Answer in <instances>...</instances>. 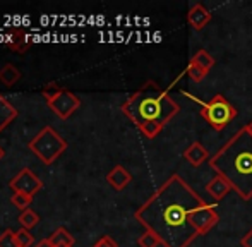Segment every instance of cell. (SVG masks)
<instances>
[{"mask_svg":"<svg viewBox=\"0 0 252 247\" xmlns=\"http://www.w3.org/2000/svg\"><path fill=\"white\" fill-rule=\"evenodd\" d=\"M93 247H119V244H117L110 235H103L101 239H98V241L94 242Z\"/></svg>","mask_w":252,"mask_h":247,"instance_id":"603a6c76","label":"cell"},{"mask_svg":"<svg viewBox=\"0 0 252 247\" xmlns=\"http://www.w3.org/2000/svg\"><path fill=\"white\" fill-rule=\"evenodd\" d=\"M60 247H69V246H60Z\"/></svg>","mask_w":252,"mask_h":247,"instance_id":"83f0119b","label":"cell"},{"mask_svg":"<svg viewBox=\"0 0 252 247\" xmlns=\"http://www.w3.org/2000/svg\"><path fill=\"white\" fill-rule=\"evenodd\" d=\"M184 96H187L190 101L199 105V114L206 122L209 124V127H213L215 130H223L233 119L237 117L239 110L226 100L223 94H215L209 101H202L199 98H196L194 94H190L189 91H182Z\"/></svg>","mask_w":252,"mask_h":247,"instance_id":"277c9868","label":"cell"},{"mask_svg":"<svg viewBox=\"0 0 252 247\" xmlns=\"http://www.w3.org/2000/svg\"><path fill=\"white\" fill-rule=\"evenodd\" d=\"M10 189H12L14 192H23L33 197L34 194L43 189V182H41V179L36 177L30 168H23V170L10 181Z\"/></svg>","mask_w":252,"mask_h":247,"instance_id":"52a82bcc","label":"cell"},{"mask_svg":"<svg viewBox=\"0 0 252 247\" xmlns=\"http://www.w3.org/2000/svg\"><path fill=\"white\" fill-rule=\"evenodd\" d=\"M122 112L144 137L155 139L163 127L179 114L180 107L168 94V90L159 88L155 81H148L124 101Z\"/></svg>","mask_w":252,"mask_h":247,"instance_id":"7a4b0ae2","label":"cell"},{"mask_svg":"<svg viewBox=\"0 0 252 247\" xmlns=\"http://www.w3.org/2000/svg\"><path fill=\"white\" fill-rule=\"evenodd\" d=\"M182 156H184V160L189 161L192 167H201L204 161L209 160V151L206 150L201 141H194L192 144H189V146L186 148Z\"/></svg>","mask_w":252,"mask_h":247,"instance_id":"9c48e42d","label":"cell"},{"mask_svg":"<svg viewBox=\"0 0 252 247\" xmlns=\"http://www.w3.org/2000/svg\"><path fill=\"white\" fill-rule=\"evenodd\" d=\"M190 61H192L194 63H197V65L201 67V69H204L206 72H209V70L215 67V57H213L211 54H209L208 50H204V48H201V50H197L196 54L190 57Z\"/></svg>","mask_w":252,"mask_h":247,"instance_id":"9a60e30c","label":"cell"},{"mask_svg":"<svg viewBox=\"0 0 252 247\" xmlns=\"http://www.w3.org/2000/svg\"><path fill=\"white\" fill-rule=\"evenodd\" d=\"M17 117V110L14 105H10L5 98L0 94V132Z\"/></svg>","mask_w":252,"mask_h":247,"instance_id":"4fadbf2b","label":"cell"},{"mask_svg":"<svg viewBox=\"0 0 252 247\" xmlns=\"http://www.w3.org/2000/svg\"><path fill=\"white\" fill-rule=\"evenodd\" d=\"M38 221H40V216H38V215L34 213L33 210L21 211V215H19V223H21V228H26V230H30V228L36 227Z\"/></svg>","mask_w":252,"mask_h":247,"instance_id":"e0dca14e","label":"cell"},{"mask_svg":"<svg viewBox=\"0 0 252 247\" xmlns=\"http://www.w3.org/2000/svg\"><path fill=\"white\" fill-rule=\"evenodd\" d=\"M3 154H5V151H3V148L0 146V160H2V158H3Z\"/></svg>","mask_w":252,"mask_h":247,"instance_id":"4316f807","label":"cell"},{"mask_svg":"<svg viewBox=\"0 0 252 247\" xmlns=\"http://www.w3.org/2000/svg\"><path fill=\"white\" fill-rule=\"evenodd\" d=\"M209 167L230 182L244 201L252 199V136L239 129L211 158Z\"/></svg>","mask_w":252,"mask_h":247,"instance_id":"3957f363","label":"cell"},{"mask_svg":"<svg viewBox=\"0 0 252 247\" xmlns=\"http://www.w3.org/2000/svg\"><path fill=\"white\" fill-rule=\"evenodd\" d=\"M137 246L139 247H158V246H161V242H159V239L156 237L153 232L146 230L139 239H137Z\"/></svg>","mask_w":252,"mask_h":247,"instance_id":"ffe728a7","label":"cell"},{"mask_svg":"<svg viewBox=\"0 0 252 247\" xmlns=\"http://www.w3.org/2000/svg\"><path fill=\"white\" fill-rule=\"evenodd\" d=\"M16 241L19 247H31L34 244L33 235H31L30 230H26V228H19V230L16 232Z\"/></svg>","mask_w":252,"mask_h":247,"instance_id":"44dd1931","label":"cell"},{"mask_svg":"<svg viewBox=\"0 0 252 247\" xmlns=\"http://www.w3.org/2000/svg\"><path fill=\"white\" fill-rule=\"evenodd\" d=\"M211 19H213V14L199 2L192 3L189 12H187V21H189V24L192 26V30H196V31L204 30V28L211 23Z\"/></svg>","mask_w":252,"mask_h":247,"instance_id":"ba28073f","label":"cell"},{"mask_svg":"<svg viewBox=\"0 0 252 247\" xmlns=\"http://www.w3.org/2000/svg\"><path fill=\"white\" fill-rule=\"evenodd\" d=\"M28 148H30L45 165H52L53 161L67 150V141L63 139L53 127L47 125L30 141Z\"/></svg>","mask_w":252,"mask_h":247,"instance_id":"5b68a950","label":"cell"},{"mask_svg":"<svg viewBox=\"0 0 252 247\" xmlns=\"http://www.w3.org/2000/svg\"><path fill=\"white\" fill-rule=\"evenodd\" d=\"M9 40H7V47L12 52H17V54H26L31 48V38L28 36V33L24 30H19V28H12L9 31Z\"/></svg>","mask_w":252,"mask_h":247,"instance_id":"8fae6325","label":"cell"},{"mask_svg":"<svg viewBox=\"0 0 252 247\" xmlns=\"http://www.w3.org/2000/svg\"><path fill=\"white\" fill-rule=\"evenodd\" d=\"M0 247H19L16 241V232L5 230L0 235Z\"/></svg>","mask_w":252,"mask_h":247,"instance_id":"7402d4cb","label":"cell"},{"mask_svg":"<svg viewBox=\"0 0 252 247\" xmlns=\"http://www.w3.org/2000/svg\"><path fill=\"white\" fill-rule=\"evenodd\" d=\"M240 246L242 247H252V228L240 239Z\"/></svg>","mask_w":252,"mask_h":247,"instance_id":"cb8c5ba5","label":"cell"},{"mask_svg":"<svg viewBox=\"0 0 252 247\" xmlns=\"http://www.w3.org/2000/svg\"><path fill=\"white\" fill-rule=\"evenodd\" d=\"M47 105L52 108L53 112H55L57 117H60V119L65 121V119H69L70 115H72L74 112L81 107V100H79V96H76L74 93H70L69 90L60 88V90L57 91L52 98H48Z\"/></svg>","mask_w":252,"mask_h":247,"instance_id":"8992f818","label":"cell"},{"mask_svg":"<svg viewBox=\"0 0 252 247\" xmlns=\"http://www.w3.org/2000/svg\"><path fill=\"white\" fill-rule=\"evenodd\" d=\"M50 242L53 244V247H60V246L72 247L74 246V237H72V234H70L69 230H65V228L60 227V228H57V230L52 234Z\"/></svg>","mask_w":252,"mask_h":247,"instance_id":"2e32d148","label":"cell"},{"mask_svg":"<svg viewBox=\"0 0 252 247\" xmlns=\"http://www.w3.org/2000/svg\"><path fill=\"white\" fill-rule=\"evenodd\" d=\"M130 181H132V175H130V172H127L122 165L113 167L112 170L108 172V175H106V182L115 190H124L130 184Z\"/></svg>","mask_w":252,"mask_h":247,"instance_id":"7c38bea8","label":"cell"},{"mask_svg":"<svg viewBox=\"0 0 252 247\" xmlns=\"http://www.w3.org/2000/svg\"><path fill=\"white\" fill-rule=\"evenodd\" d=\"M134 216L159 239L163 247H189L220 221L215 204L206 203L177 174L170 175Z\"/></svg>","mask_w":252,"mask_h":247,"instance_id":"6da1fadb","label":"cell"},{"mask_svg":"<svg viewBox=\"0 0 252 247\" xmlns=\"http://www.w3.org/2000/svg\"><path fill=\"white\" fill-rule=\"evenodd\" d=\"M34 247H53V244L50 242V239H43V241H40Z\"/></svg>","mask_w":252,"mask_h":247,"instance_id":"d4e9b609","label":"cell"},{"mask_svg":"<svg viewBox=\"0 0 252 247\" xmlns=\"http://www.w3.org/2000/svg\"><path fill=\"white\" fill-rule=\"evenodd\" d=\"M186 74L194 81V83H201L208 72H206L204 69H201L197 63H194L192 61H189V63H187V69H186Z\"/></svg>","mask_w":252,"mask_h":247,"instance_id":"d6986e66","label":"cell"},{"mask_svg":"<svg viewBox=\"0 0 252 247\" xmlns=\"http://www.w3.org/2000/svg\"><path fill=\"white\" fill-rule=\"evenodd\" d=\"M19 79H21L19 69L16 65H12V63H5L0 69V83L5 84V86H14Z\"/></svg>","mask_w":252,"mask_h":247,"instance_id":"5bb4252c","label":"cell"},{"mask_svg":"<svg viewBox=\"0 0 252 247\" xmlns=\"http://www.w3.org/2000/svg\"><path fill=\"white\" fill-rule=\"evenodd\" d=\"M31 201H33V197L28 196V194H23V192H14L12 197H10V203H12L14 206H16L17 210H21V211L30 210Z\"/></svg>","mask_w":252,"mask_h":247,"instance_id":"ac0fdd59","label":"cell"},{"mask_svg":"<svg viewBox=\"0 0 252 247\" xmlns=\"http://www.w3.org/2000/svg\"><path fill=\"white\" fill-rule=\"evenodd\" d=\"M244 127H246V129L249 130V134H251V136H252V121H251L249 124H246V125H244Z\"/></svg>","mask_w":252,"mask_h":247,"instance_id":"484cf974","label":"cell"},{"mask_svg":"<svg viewBox=\"0 0 252 247\" xmlns=\"http://www.w3.org/2000/svg\"><path fill=\"white\" fill-rule=\"evenodd\" d=\"M204 189H206V192H208L209 196H211L213 199L218 203V201H221L223 197H226L230 192H232L233 187L230 185V182L226 181V179H223L221 175L216 174L215 177H213L211 181L206 184Z\"/></svg>","mask_w":252,"mask_h":247,"instance_id":"30bf717a","label":"cell"}]
</instances>
